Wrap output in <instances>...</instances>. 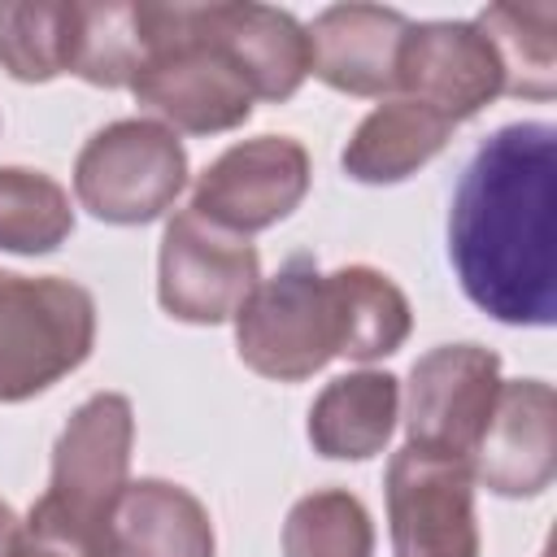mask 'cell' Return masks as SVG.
Returning <instances> with one entry per match:
<instances>
[{"label":"cell","instance_id":"obj_1","mask_svg":"<svg viewBox=\"0 0 557 557\" xmlns=\"http://www.w3.org/2000/svg\"><path fill=\"white\" fill-rule=\"evenodd\" d=\"M557 131L509 122L461 170L448 209V261L461 292L505 326H553L557 261Z\"/></svg>","mask_w":557,"mask_h":557},{"label":"cell","instance_id":"obj_2","mask_svg":"<svg viewBox=\"0 0 557 557\" xmlns=\"http://www.w3.org/2000/svg\"><path fill=\"white\" fill-rule=\"evenodd\" d=\"M152 44L126 87L152 122L174 135H222L252 117L257 91L213 35L205 4H152Z\"/></svg>","mask_w":557,"mask_h":557},{"label":"cell","instance_id":"obj_3","mask_svg":"<svg viewBox=\"0 0 557 557\" xmlns=\"http://www.w3.org/2000/svg\"><path fill=\"white\" fill-rule=\"evenodd\" d=\"M135 409L122 392L87 396L52 444L44 496L22 518L35 535L61 540L87 557H104V531L131 483Z\"/></svg>","mask_w":557,"mask_h":557},{"label":"cell","instance_id":"obj_4","mask_svg":"<svg viewBox=\"0 0 557 557\" xmlns=\"http://www.w3.org/2000/svg\"><path fill=\"white\" fill-rule=\"evenodd\" d=\"M235 352L239 361L274 383H305L335 357H344L348 326L335 274H322L309 252L287 257L261 278L239 305Z\"/></svg>","mask_w":557,"mask_h":557},{"label":"cell","instance_id":"obj_5","mask_svg":"<svg viewBox=\"0 0 557 557\" xmlns=\"http://www.w3.org/2000/svg\"><path fill=\"white\" fill-rule=\"evenodd\" d=\"M96 348V300L65 274L0 270V405H22Z\"/></svg>","mask_w":557,"mask_h":557},{"label":"cell","instance_id":"obj_6","mask_svg":"<svg viewBox=\"0 0 557 557\" xmlns=\"http://www.w3.org/2000/svg\"><path fill=\"white\" fill-rule=\"evenodd\" d=\"M187 187L183 139L152 117H117L100 126L74 157L78 205L109 226L157 222Z\"/></svg>","mask_w":557,"mask_h":557},{"label":"cell","instance_id":"obj_7","mask_svg":"<svg viewBox=\"0 0 557 557\" xmlns=\"http://www.w3.org/2000/svg\"><path fill=\"white\" fill-rule=\"evenodd\" d=\"M392 557H479L474 474L466 457L405 444L383 479Z\"/></svg>","mask_w":557,"mask_h":557},{"label":"cell","instance_id":"obj_8","mask_svg":"<svg viewBox=\"0 0 557 557\" xmlns=\"http://www.w3.org/2000/svg\"><path fill=\"white\" fill-rule=\"evenodd\" d=\"M261 283V252L244 235L178 209L161 231L157 252V300L174 322L218 326L239 313L248 292Z\"/></svg>","mask_w":557,"mask_h":557},{"label":"cell","instance_id":"obj_9","mask_svg":"<svg viewBox=\"0 0 557 557\" xmlns=\"http://www.w3.org/2000/svg\"><path fill=\"white\" fill-rule=\"evenodd\" d=\"M309 178H313V165L300 139L257 135V139L231 144L200 170L187 209L248 239L292 218L309 196Z\"/></svg>","mask_w":557,"mask_h":557},{"label":"cell","instance_id":"obj_10","mask_svg":"<svg viewBox=\"0 0 557 557\" xmlns=\"http://www.w3.org/2000/svg\"><path fill=\"white\" fill-rule=\"evenodd\" d=\"M500 392V357L474 339L440 344L409 366L405 379V444L466 457L496 405Z\"/></svg>","mask_w":557,"mask_h":557},{"label":"cell","instance_id":"obj_11","mask_svg":"<svg viewBox=\"0 0 557 557\" xmlns=\"http://www.w3.org/2000/svg\"><path fill=\"white\" fill-rule=\"evenodd\" d=\"M470 474L505 500H531L557 474V396L544 379H500L496 405L474 440Z\"/></svg>","mask_w":557,"mask_h":557},{"label":"cell","instance_id":"obj_12","mask_svg":"<svg viewBox=\"0 0 557 557\" xmlns=\"http://www.w3.org/2000/svg\"><path fill=\"white\" fill-rule=\"evenodd\" d=\"M396 91L457 126L505 96V78L474 22H409L396 57Z\"/></svg>","mask_w":557,"mask_h":557},{"label":"cell","instance_id":"obj_13","mask_svg":"<svg viewBox=\"0 0 557 557\" xmlns=\"http://www.w3.org/2000/svg\"><path fill=\"white\" fill-rule=\"evenodd\" d=\"M409 17L387 4H331L309 26V74L344 96L383 100L396 91V57Z\"/></svg>","mask_w":557,"mask_h":557},{"label":"cell","instance_id":"obj_14","mask_svg":"<svg viewBox=\"0 0 557 557\" xmlns=\"http://www.w3.org/2000/svg\"><path fill=\"white\" fill-rule=\"evenodd\" d=\"M104 557H218L205 500L170 479H135L113 505Z\"/></svg>","mask_w":557,"mask_h":557},{"label":"cell","instance_id":"obj_15","mask_svg":"<svg viewBox=\"0 0 557 557\" xmlns=\"http://www.w3.org/2000/svg\"><path fill=\"white\" fill-rule=\"evenodd\" d=\"M205 17L235 57V65L248 74L257 100L283 104L300 91V83L309 78V39L287 9L252 0H213L205 4Z\"/></svg>","mask_w":557,"mask_h":557},{"label":"cell","instance_id":"obj_16","mask_svg":"<svg viewBox=\"0 0 557 557\" xmlns=\"http://www.w3.org/2000/svg\"><path fill=\"white\" fill-rule=\"evenodd\" d=\"M400 422V379L387 370L335 374L309 405L305 435L331 461H370Z\"/></svg>","mask_w":557,"mask_h":557},{"label":"cell","instance_id":"obj_17","mask_svg":"<svg viewBox=\"0 0 557 557\" xmlns=\"http://www.w3.org/2000/svg\"><path fill=\"white\" fill-rule=\"evenodd\" d=\"M448 139H453V122H444L435 109L409 96H387L357 122V131L339 152V165L352 183L392 187L418 174L426 161H435L448 148Z\"/></svg>","mask_w":557,"mask_h":557},{"label":"cell","instance_id":"obj_18","mask_svg":"<svg viewBox=\"0 0 557 557\" xmlns=\"http://www.w3.org/2000/svg\"><path fill=\"white\" fill-rule=\"evenodd\" d=\"M474 26L487 35L505 96L518 100H553L557 91V4H487Z\"/></svg>","mask_w":557,"mask_h":557},{"label":"cell","instance_id":"obj_19","mask_svg":"<svg viewBox=\"0 0 557 557\" xmlns=\"http://www.w3.org/2000/svg\"><path fill=\"white\" fill-rule=\"evenodd\" d=\"M78 0H4L0 70L17 83H52L74 70Z\"/></svg>","mask_w":557,"mask_h":557},{"label":"cell","instance_id":"obj_20","mask_svg":"<svg viewBox=\"0 0 557 557\" xmlns=\"http://www.w3.org/2000/svg\"><path fill=\"white\" fill-rule=\"evenodd\" d=\"M152 44L148 0H78V48L74 70L91 87H131Z\"/></svg>","mask_w":557,"mask_h":557},{"label":"cell","instance_id":"obj_21","mask_svg":"<svg viewBox=\"0 0 557 557\" xmlns=\"http://www.w3.org/2000/svg\"><path fill=\"white\" fill-rule=\"evenodd\" d=\"M331 274H335V287L344 300V326H348L344 357L361 361V366L392 357L413 331V309H409L405 292L396 287V278L366 261L339 265Z\"/></svg>","mask_w":557,"mask_h":557},{"label":"cell","instance_id":"obj_22","mask_svg":"<svg viewBox=\"0 0 557 557\" xmlns=\"http://www.w3.org/2000/svg\"><path fill=\"white\" fill-rule=\"evenodd\" d=\"M74 235L70 191L30 165H0V252L44 257Z\"/></svg>","mask_w":557,"mask_h":557},{"label":"cell","instance_id":"obj_23","mask_svg":"<svg viewBox=\"0 0 557 557\" xmlns=\"http://www.w3.org/2000/svg\"><path fill=\"white\" fill-rule=\"evenodd\" d=\"M283 557H374V522L357 492L318 487L283 518Z\"/></svg>","mask_w":557,"mask_h":557},{"label":"cell","instance_id":"obj_24","mask_svg":"<svg viewBox=\"0 0 557 557\" xmlns=\"http://www.w3.org/2000/svg\"><path fill=\"white\" fill-rule=\"evenodd\" d=\"M9 557H87V553H78V548H70V544H61V540L35 535V531L22 522V540H17V548H13Z\"/></svg>","mask_w":557,"mask_h":557},{"label":"cell","instance_id":"obj_25","mask_svg":"<svg viewBox=\"0 0 557 557\" xmlns=\"http://www.w3.org/2000/svg\"><path fill=\"white\" fill-rule=\"evenodd\" d=\"M17 540H22V518L13 513L9 500H0V557H9L17 548Z\"/></svg>","mask_w":557,"mask_h":557}]
</instances>
